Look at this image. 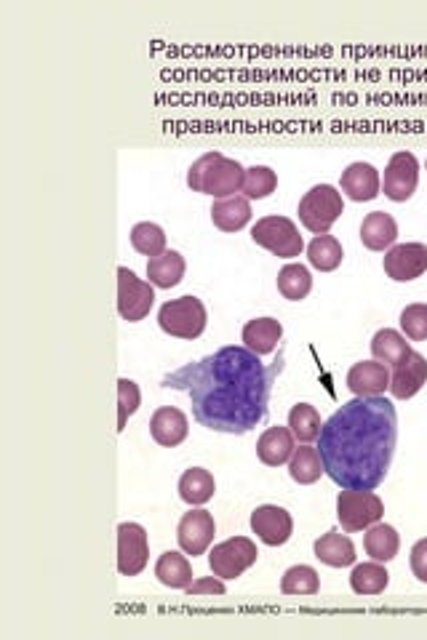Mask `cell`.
Masks as SVG:
<instances>
[{"label": "cell", "mask_w": 427, "mask_h": 640, "mask_svg": "<svg viewBox=\"0 0 427 640\" xmlns=\"http://www.w3.org/2000/svg\"><path fill=\"white\" fill-rule=\"evenodd\" d=\"M275 366L246 347H222L163 379V387L187 392L195 422L206 430L243 435L267 416Z\"/></svg>", "instance_id": "1"}, {"label": "cell", "mask_w": 427, "mask_h": 640, "mask_svg": "<svg viewBox=\"0 0 427 640\" xmlns=\"http://www.w3.org/2000/svg\"><path fill=\"white\" fill-rule=\"evenodd\" d=\"M398 440V414L385 395L353 398L323 424L318 454L339 488L374 491L385 480Z\"/></svg>", "instance_id": "2"}, {"label": "cell", "mask_w": 427, "mask_h": 640, "mask_svg": "<svg viewBox=\"0 0 427 640\" xmlns=\"http://www.w3.org/2000/svg\"><path fill=\"white\" fill-rule=\"evenodd\" d=\"M246 168L233 158H225L222 152H206L195 160L187 171V187L193 192H203L211 198H233L243 190Z\"/></svg>", "instance_id": "3"}, {"label": "cell", "mask_w": 427, "mask_h": 640, "mask_svg": "<svg viewBox=\"0 0 427 640\" xmlns=\"http://www.w3.org/2000/svg\"><path fill=\"white\" fill-rule=\"evenodd\" d=\"M297 214L299 222L305 224V230L315 232V235H329L339 216L345 214L342 192L331 184H315L313 190L305 192V198L299 200Z\"/></svg>", "instance_id": "4"}, {"label": "cell", "mask_w": 427, "mask_h": 640, "mask_svg": "<svg viewBox=\"0 0 427 640\" xmlns=\"http://www.w3.org/2000/svg\"><path fill=\"white\" fill-rule=\"evenodd\" d=\"M206 323H209V312L198 296H179L158 310V326L177 339H198L206 331Z\"/></svg>", "instance_id": "5"}, {"label": "cell", "mask_w": 427, "mask_h": 640, "mask_svg": "<svg viewBox=\"0 0 427 640\" xmlns=\"http://www.w3.org/2000/svg\"><path fill=\"white\" fill-rule=\"evenodd\" d=\"M385 515V504L374 491L361 488H342L337 496V518L347 534L366 531L374 523H379Z\"/></svg>", "instance_id": "6"}, {"label": "cell", "mask_w": 427, "mask_h": 640, "mask_svg": "<svg viewBox=\"0 0 427 640\" xmlns=\"http://www.w3.org/2000/svg\"><path fill=\"white\" fill-rule=\"evenodd\" d=\"M251 240L257 246L267 248L273 256H281V259H294L305 248V240L299 235L297 224L286 219V216H265V219H259L254 224V230H251Z\"/></svg>", "instance_id": "7"}, {"label": "cell", "mask_w": 427, "mask_h": 640, "mask_svg": "<svg viewBox=\"0 0 427 640\" xmlns=\"http://www.w3.org/2000/svg\"><path fill=\"white\" fill-rule=\"evenodd\" d=\"M257 558V544L251 542L249 536H233L214 544V550L209 552L211 574H217L219 579H238L243 571H249L257 563Z\"/></svg>", "instance_id": "8"}, {"label": "cell", "mask_w": 427, "mask_h": 640, "mask_svg": "<svg viewBox=\"0 0 427 640\" xmlns=\"http://www.w3.org/2000/svg\"><path fill=\"white\" fill-rule=\"evenodd\" d=\"M155 304V286L137 278L129 267H118V312L123 320L139 323L150 315Z\"/></svg>", "instance_id": "9"}, {"label": "cell", "mask_w": 427, "mask_h": 640, "mask_svg": "<svg viewBox=\"0 0 427 640\" xmlns=\"http://www.w3.org/2000/svg\"><path fill=\"white\" fill-rule=\"evenodd\" d=\"M150 560L147 531L139 523L118 526V571L121 576H139Z\"/></svg>", "instance_id": "10"}, {"label": "cell", "mask_w": 427, "mask_h": 640, "mask_svg": "<svg viewBox=\"0 0 427 640\" xmlns=\"http://www.w3.org/2000/svg\"><path fill=\"white\" fill-rule=\"evenodd\" d=\"M419 184V163L411 152L401 150L395 152L385 168V179H382V190L395 203H406V200L417 192Z\"/></svg>", "instance_id": "11"}, {"label": "cell", "mask_w": 427, "mask_h": 640, "mask_svg": "<svg viewBox=\"0 0 427 640\" xmlns=\"http://www.w3.org/2000/svg\"><path fill=\"white\" fill-rule=\"evenodd\" d=\"M214 534H217V523H214V515L209 510H195L185 512L177 526V542L182 547L185 555H203L209 550L211 542H214Z\"/></svg>", "instance_id": "12"}, {"label": "cell", "mask_w": 427, "mask_h": 640, "mask_svg": "<svg viewBox=\"0 0 427 640\" xmlns=\"http://www.w3.org/2000/svg\"><path fill=\"white\" fill-rule=\"evenodd\" d=\"M427 272L425 243H398L385 254V275L395 283H409Z\"/></svg>", "instance_id": "13"}, {"label": "cell", "mask_w": 427, "mask_h": 640, "mask_svg": "<svg viewBox=\"0 0 427 640\" xmlns=\"http://www.w3.org/2000/svg\"><path fill=\"white\" fill-rule=\"evenodd\" d=\"M251 531L259 536V542L267 547H281L294 534V520L278 504H262L251 512Z\"/></svg>", "instance_id": "14"}, {"label": "cell", "mask_w": 427, "mask_h": 640, "mask_svg": "<svg viewBox=\"0 0 427 640\" xmlns=\"http://www.w3.org/2000/svg\"><path fill=\"white\" fill-rule=\"evenodd\" d=\"M427 382V358L422 352L411 350L406 358L393 366V374H390V395L398 400L414 398Z\"/></svg>", "instance_id": "15"}, {"label": "cell", "mask_w": 427, "mask_h": 640, "mask_svg": "<svg viewBox=\"0 0 427 640\" xmlns=\"http://www.w3.org/2000/svg\"><path fill=\"white\" fill-rule=\"evenodd\" d=\"M347 387L355 398H377L390 390V371L379 360H361L347 371Z\"/></svg>", "instance_id": "16"}, {"label": "cell", "mask_w": 427, "mask_h": 640, "mask_svg": "<svg viewBox=\"0 0 427 640\" xmlns=\"http://www.w3.org/2000/svg\"><path fill=\"white\" fill-rule=\"evenodd\" d=\"M187 432H190V422L174 406H161L150 419V435L163 448H177L179 443H185Z\"/></svg>", "instance_id": "17"}, {"label": "cell", "mask_w": 427, "mask_h": 640, "mask_svg": "<svg viewBox=\"0 0 427 640\" xmlns=\"http://www.w3.org/2000/svg\"><path fill=\"white\" fill-rule=\"evenodd\" d=\"M382 190V179H379V171L371 163H350V166L342 171V192L347 198L355 200V203H363V200H374Z\"/></svg>", "instance_id": "18"}, {"label": "cell", "mask_w": 427, "mask_h": 640, "mask_svg": "<svg viewBox=\"0 0 427 640\" xmlns=\"http://www.w3.org/2000/svg\"><path fill=\"white\" fill-rule=\"evenodd\" d=\"M294 432L289 427H270V430L262 432V438L257 440V456L259 462L267 464V467H281V464H289L291 454H294Z\"/></svg>", "instance_id": "19"}, {"label": "cell", "mask_w": 427, "mask_h": 640, "mask_svg": "<svg viewBox=\"0 0 427 640\" xmlns=\"http://www.w3.org/2000/svg\"><path fill=\"white\" fill-rule=\"evenodd\" d=\"M281 339H283L281 320L254 318L243 326V344H246V350H251L254 355H259V358L278 350Z\"/></svg>", "instance_id": "20"}, {"label": "cell", "mask_w": 427, "mask_h": 640, "mask_svg": "<svg viewBox=\"0 0 427 640\" xmlns=\"http://www.w3.org/2000/svg\"><path fill=\"white\" fill-rule=\"evenodd\" d=\"M398 240V224L385 211H371L361 224V243L369 251H390Z\"/></svg>", "instance_id": "21"}, {"label": "cell", "mask_w": 427, "mask_h": 640, "mask_svg": "<svg viewBox=\"0 0 427 640\" xmlns=\"http://www.w3.org/2000/svg\"><path fill=\"white\" fill-rule=\"evenodd\" d=\"M214 494H217V480L209 470L190 467V470L182 472V478H179V499L182 502H187L190 507H203L214 499Z\"/></svg>", "instance_id": "22"}, {"label": "cell", "mask_w": 427, "mask_h": 640, "mask_svg": "<svg viewBox=\"0 0 427 640\" xmlns=\"http://www.w3.org/2000/svg\"><path fill=\"white\" fill-rule=\"evenodd\" d=\"M211 222L222 232H238L251 222V200L243 195H233V198L214 200L211 206Z\"/></svg>", "instance_id": "23"}, {"label": "cell", "mask_w": 427, "mask_h": 640, "mask_svg": "<svg viewBox=\"0 0 427 640\" xmlns=\"http://www.w3.org/2000/svg\"><path fill=\"white\" fill-rule=\"evenodd\" d=\"M313 552L315 558L331 568H345L355 563V544L350 542V536L339 534V531H329L321 539H315Z\"/></svg>", "instance_id": "24"}, {"label": "cell", "mask_w": 427, "mask_h": 640, "mask_svg": "<svg viewBox=\"0 0 427 640\" xmlns=\"http://www.w3.org/2000/svg\"><path fill=\"white\" fill-rule=\"evenodd\" d=\"M185 256L179 251H163L161 256H153L147 262V278L155 288H174L185 278Z\"/></svg>", "instance_id": "25"}, {"label": "cell", "mask_w": 427, "mask_h": 640, "mask_svg": "<svg viewBox=\"0 0 427 640\" xmlns=\"http://www.w3.org/2000/svg\"><path fill=\"white\" fill-rule=\"evenodd\" d=\"M155 576L163 587H171V590H187L193 584V566L190 560L182 555V552H163L158 563H155Z\"/></svg>", "instance_id": "26"}, {"label": "cell", "mask_w": 427, "mask_h": 640, "mask_svg": "<svg viewBox=\"0 0 427 640\" xmlns=\"http://www.w3.org/2000/svg\"><path fill=\"white\" fill-rule=\"evenodd\" d=\"M363 547H366V555L371 560H379V563H390V560L398 555L401 550V536L393 526L387 523H374L371 528H366V536H363Z\"/></svg>", "instance_id": "27"}, {"label": "cell", "mask_w": 427, "mask_h": 640, "mask_svg": "<svg viewBox=\"0 0 427 640\" xmlns=\"http://www.w3.org/2000/svg\"><path fill=\"white\" fill-rule=\"evenodd\" d=\"M323 459L318 454V448H313L310 443H302L299 448H294V454L289 459V475L294 483L299 486H310L323 475Z\"/></svg>", "instance_id": "28"}, {"label": "cell", "mask_w": 427, "mask_h": 640, "mask_svg": "<svg viewBox=\"0 0 427 640\" xmlns=\"http://www.w3.org/2000/svg\"><path fill=\"white\" fill-rule=\"evenodd\" d=\"M409 352L411 344L406 342V336L393 331V328H382V331H377L374 339H371V355H374V360H379V363H385V366H398Z\"/></svg>", "instance_id": "29"}, {"label": "cell", "mask_w": 427, "mask_h": 640, "mask_svg": "<svg viewBox=\"0 0 427 640\" xmlns=\"http://www.w3.org/2000/svg\"><path fill=\"white\" fill-rule=\"evenodd\" d=\"M390 574H387L385 563L371 560V563H358L350 574V587L355 595H379L387 590Z\"/></svg>", "instance_id": "30"}, {"label": "cell", "mask_w": 427, "mask_h": 640, "mask_svg": "<svg viewBox=\"0 0 427 640\" xmlns=\"http://www.w3.org/2000/svg\"><path fill=\"white\" fill-rule=\"evenodd\" d=\"M278 291H281L289 302H302L307 294L313 291V275L305 264H286L278 272Z\"/></svg>", "instance_id": "31"}, {"label": "cell", "mask_w": 427, "mask_h": 640, "mask_svg": "<svg viewBox=\"0 0 427 640\" xmlns=\"http://www.w3.org/2000/svg\"><path fill=\"white\" fill-rule=\"evenodd\" d=\"M342 243L334 235H315L307 246V259L315 270L334 272L342 264Z\"/></svg>", "instance_id": "32"}, {"label": "cell", "mask_w": 427, "mask_h": 640, "mask_svg": "<svg viewBox=\"0 0 427 640\" xmlns=\"http://www.w3.org/2000/svg\"><path fill=\"white\" fill-rule=\"evenodd\" d=\"M289 430L294 432L299 443H313V440L321 438L323 424L318 408L310 406V403H297L289 411Z\"/></svg>", "instance_id": "33"}, {"label": "cell", "mask_w": 427, "mask_h": 640, "mask_svg": "<svg viewBox=\"0 0 427 640\" xmlns=\"http://www.w3.org/2000/svg\"><path fill=\"white\" fill-rule=\"evenodd\" d=\"M131 246L134 251L145 256H161L163 251H169L166 248V232L163 227H158L155 222H139L134 230H131Z\"/></svg>", "instance_id": "34"}, {"label": "cell", "mask_w": 427, "mask_h": 640, "mask_svg": "<svg viewBox=\"0 0 427 640\" xmlns=\"http://www.w3.org/2000/svg\"><path fill=\"white\" fill-rule=\"evenodd\" d=\"M321 590V576L313 566H291L281 579L283 595H315Z\"/></svg>", "instance_id": "35"}, {"label": "cell", "mask_w": 427, "mask_h": 640, "mask_svg": "<svg viewBox=\"0 0 427 640\" xmlns=\"http://www.w3.org/2000/svg\"><path fill=\"white\" fill-rule=\"evenodd\" d=\"M278 187V176L273 168L267 166H251L246 168V179H243V198L249 200H265L270 198Z\"/></svg>", "instance_id": "36"}, {"label": "cell", "mask_w": 427, "mask_h": 640, "mask_svg": "<svg viewBox=\"0 0 427 640\" xmlns=\"http://www.w3.org/2000/svg\"><path fill=\"white\" fill-rule=\"evenodd\" d=\"M139 403H142L139 384L131 382V379H118V432L126 430L129 416L139 411Z\"/></svg>", "instance_id": "37"}, {"label": "cell", "mask_w": 427, "mask_h": 640, "mask_svg": "<svg viewBox=\"0 0 427 640\" xmlns=\"http://www.w3.org/2000/svg\"><path fill=\"white\" fill-rule=\"evenodd\" d=\"M401 328L403 334L409 336L411 342H425L427 339V304H409L401 312Z\"/></svg>", "instance_id": "38"}, {"label": "cell", "mask_w": 427, "mask_h": 640, "mask_svg": "<svg viewBox=\"0 0 427 640\" xmlns=\"http://www.w3.org/2000/svg\"><path fill=\"white\" fill-rule=\"evenodd\" d=\"M185 592L190 598H193V595H225V579H219L217 574L203 576V579H195Z\"/></svg>", "instance_id": "39"}, {"label": "cell", "mask_w": 427, "mask_h": 640, "mask_svg": "<svg viewBox=\"0 0 427 640\" xmlns=\"http://www.w3.org/2000/svg\"><path fill=\"white\" fill-rule=\"evenodd\" d=\"M411 571H414L419 582L427 584V539H419L411 547Z\"/></svg>", "instance_id": "40"}]
</instances>
